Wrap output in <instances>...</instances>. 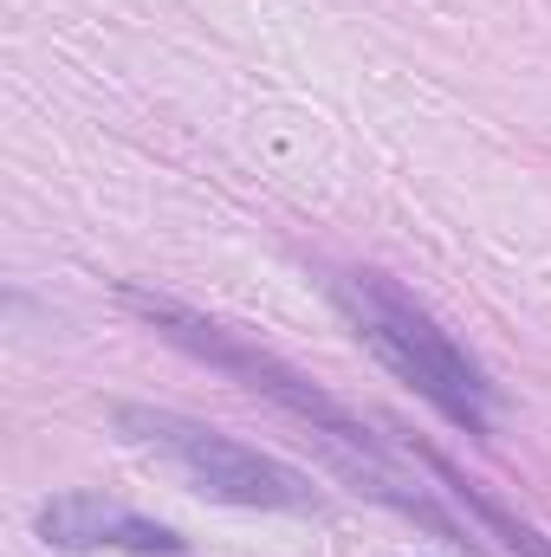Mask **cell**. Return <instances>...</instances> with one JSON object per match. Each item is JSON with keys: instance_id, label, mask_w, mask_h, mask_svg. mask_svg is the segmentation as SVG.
Returning <instances> with one entry per match:
<instances>
[{"instance_id": "1", "label": "cell", "mask_w": 551, "mask_h": 557, "mask_svg": "<svg viewBox=\"0 0 551 557\" xmlns=\"http://www.w3.org/2000/svg\"><path fill=\"white\" fill-rule=\"evenodd\" d=\"M124 305L137 311L143 324L162 337V344H175V350H188L195 363H208V370H221V376H234L241 389H254V396H267L273 409H285L292 421H305L325 447H338L344 454V467L364 480V493L370 499H383V506H396L403 519H415L421 532H434L441 545H454V552L480 557L474 545V532H461L421 486L409 480H396L390 467H383V441L364 428V421L351 416L344 403H331L318 383H305L285 357L273 350H260L254 337H241V331H228V324H215V318H201V311H188V305H175V298H162V292H149V285H124Z\"/></svg>"}, {"instance_id": "2", "label": "cell", "mask_w": 551, "mask_h": 557, "mask_svg": "<svg viewBox=\"0 0 551 557\" xmlns=\"http://www.w3.org/2000/svg\"><path fill=\"white\" fill-rule=\"evenodd\" d=\"M331 298H338V311L351 318V331L409 383L428 409H441L461 434H474V441L493 434V383H487V370L415 305L396 278L338 273L331 278Z\"/></svg>"}, {"instance_id": "3", "label": "cell", "mask_w": 551, "mask_h": 557, "mask_svg": "<svg viewBox=\"0 0 551 557\" xmlns=\"http://www.w3.org/2000/svg\"><path fill=\"white\" fill-rule=\"evenodd\" d=\"M111 421H118L124 441H137L143 454L169 460L195 493H208L221 506H247V512H318L325 506V493L298 467H285V460H273V454H260V447H247V441H234V434H221V428H208L195 416L149 409V403H118Z\"/></svg>"}, {"instance_id": "4", "label": "cell", "mask_w": 551, "mask_h": 557, "mask_svg": "<svg viewBox=\"0 0 551 557\" xmlns=\"http://www.w3.org/2000/svg\"><path fill=\"white\" fill-rule=\"evenodd\" d=\"M39 539L52 552H131V557H182L188 539L143 519L105 493H59L39 506Z\"/></svg>"}, {"instance_id": "5", "label": "cell", "mask_w": 551, "mask_h": 557, "mask_svg": "<svg viewBox=\"0 0 551 557\" xmlns=\"http://www.w3.org/2000/svg\"><path fill=\"white\" fill-rule=\"evenodd\" d=\"M409 454H415V460H428V467H434V480L454 493V506H461V512H467L480 532H493V539H500V545H506L513 557H551V539H546V532H539V525H526L513 506H500V499H493L480 480H467V473H461V467H454L441 447H428V441H409Z\"/></svg>"}]
</instances>
